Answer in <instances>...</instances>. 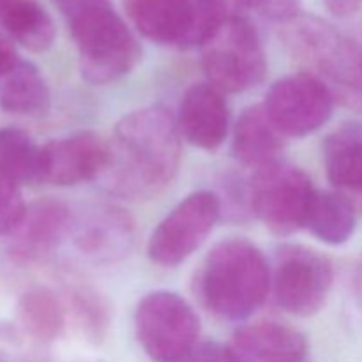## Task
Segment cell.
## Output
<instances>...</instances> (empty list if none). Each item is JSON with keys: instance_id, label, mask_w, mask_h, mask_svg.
I'll return each instance as SVG.
<instances>
[{"instance_id": "18", "label": "cell", "mask_w": 362, "mask_h": 362, "mask_svg": "<svg viewBox=\"0 0 362 362\" xmlns=\"http://www.w3.org/2000/svg\"><path fill=\"white\" fill-rule=\"evenodd\" d=\"M286 136L269 119L262 105H253L240 113L233 129V156L250 168H262L279 161Z\"/></svg>"}, {"instance_id": "14", "label": "cell", "mask_w": 362, "mask_h": 362, "mask_svg": "<svg viewBox=\"0 0 362 362\" xmlns=\"http://www.w3.org/2000/svg\"><path fill=\"white\" fill-rule=\"evenodd\" d=\"M180 136L202 151H216L228 134V105L219 88L194 83L184 92L175 117Z\"/></svg>"}, {"instance_id": "2", "label": "cell", "mask_w": 362, "mask_h": 362, "mask_svg": "<svg viewBox=\"0 0 362 362\" xmlns=\"http://www.w3.org/2000/svg\"><path fill=\"white\" fill-rule=\"evenodd\" d=\"M272 286L269 262L243 237L216 244L198 269L194 290L205 310L230 322L250 318L264 306Z\"/></svg>"}, {"instance_id": "19", "label": "cell", "mask_w": 362, "mask_h": 362, "mask_svg": "<svg viewBox=\"0 0 362 362\" xmlns=\"http://www.w3.org/2000/svg\"><path fill=\"white\" fill-rule=\"evenodd\" d=\"M0 28L7 39L35 53L55 41V25L39 0H0Z\"/></svg>"}, {"instance_id": "11", "label": "cell", "mask_w": 362, "mask_h": 362, "mask_svg": "<svg viewBox=\"0 0 362 362\" xmlns=\"http://www.w3.org/2000/svg\"><path fill=\"white\" fill-rule=\"evenodd\" d=\"M108 159V141L92 131L52 140L41 145L37 182L66 187L101 179Z\"/></svg>"}, {"instance_id": "33", "label": "cell", "mask_w": 362, "mask_h": 362, "mask_svg": "<svg viewBox=\"0 0 362 362\" xmlns=\"http://www.w3.org/2000/svg\"><path fill=\"white\" fill-rule=\"evenodd\" d=\"M356 297H357V304H359L362 311V258L359 265H357V272H356Z\"/></svg>"}, {"instance_id": "16", "label": "cell", "mask_w": 362, "mask_h": 362, "mask_svg": "<svg viewBox=\"0 0 362 362\" xmlns=\"http://www.w3.org/2000/svg\"><path fill=\"white\" fill-rule=\"evenodd\" d=\"M127 14L148 41L189 48L193 28L191 0H129Z\"/></svg>"}, {"instance_id": "20", "label": "cell", "mask_w": 362, "mask_h": 362, "mask_svg": "<svg viewBox=\"0 0 362 362\" xmlns=\"http://www.w3.org/2000/svg\"><path fill=\"white\" fill-rule=\"evenodd\" d=\"M52 95L41 71L20 60L0 81V110L11 115L41 117L49 110Z\"/></svg>"}, {"instance_id": "6", "label": "cell", "mask_w": 362, "mask_h": 362, "mask_svg": "<svg viewBox=\"0 0 362 362\" xmlns=\"http://www.w3.org/2000/svg\"><path fill=\"white\" fill-rule=\"evenodd\" d=\"M253 214L276 235H292L304 228L317 194L303 168L276 161L255 170L247 186Z\"/></svg>"}, {"instance_id": "3", "label": "cell", "mask_w": 362, "mask_h": 362, "mask_svg": "<svg viewBox=\"0 0 362 362\" xmlns=\"http://www.w3.org/2000/svg\"><path fill=\"white\" fill-rule=\"evenodd\" d=\"M281 41L290 55L317 76L334 101L362 113V46L317 16L283 21Z\"/></svg>"}, {"instance_id": "10", "label": "cell", "mask_w": 362, "mask_h": 362, "mask_svg": "<svg viewBox=\"0 0 362 362\" xmlns=\"http://www.w3.org/2000/svg\"><path fill=\"white\" fill-rule=\"evenodd\" d=\"M334 103L329 88L303 71L274 81L262 106L286 138H303L331 119Z\"/></svg>"}, {"instance_id": "34", "label": "cell", "mask_w": 362, "mask_h": 362, "mask_svg": "<svg viewBox=\"0 0 362 362\" xmlns=\"http://www.w3.org/2000/svg\"><path fill=\"white\" fill-rule=\"evenodd\" d=\"M0 362H4V361H2V359H0Z\"/></svg>"}, {"instance_id": "31", "label": "cell", "mask_w": 362, "mask_h": 362, "mask_svg": "<svg viewBox=\"0 0 362 362\" xmlns=\"http://www.w3.org/2000/svg\"><path fill=\"white\" fill-rule=\"evenodd\" d=\"M57 6V9L60 11V14H62L64 18H67L69 14L76 13L78 9H81V7L85 6H90V4H95V2H101V0H53Z\"/></svg>"}, {"instance_id": "1", "label": "cell", "mask_w": 362, "mask_h": 362, "mask_svg": "<svg viewBox=\"0 0 362 362\" xmlns=\"http://www.w3.org/2000/svg\"><path fill=\"white\" fill-rule=\"evenodd\" d=\"M180 131L165 106L124 115L108 141L110 159L101 184L131 202L151 200L170 186L180 165Z\"/></svg>"}, {"instance_id": "30", "label": "cell", "mask_w": 362, "mask_h": 362, "mask_svg": "<svg viewBox=\"0 0 362 362\" xmlns=\"http://www.w3.org/2000/svg\"><path fill=\"white\" fill-rule=\"evenodd\" d=\"M325 9L338 18L352 16L362 9V0H322Z\"/></svg>"}, {"instance_id": "17", "label": "cell", "mask_w": 362, "mask_h": 362, "mask_svg": "<svg viewBox=\"0 0 362 362\" xmlns=\"http://www.w3.org/2000/svg\"><path fill=\"white\" fill-rule=\"evenodd\" d=\"M324 166L336 191L362 204V122H346L324 141Z\"/></svg>"}, {"instance_id": "26", "label": "cell", "mask_w": 362, "mask_h": 362, "mask_svg": "<svg viewBox=\"0 0 362 362\" xmlns=\"http://www.w3.org/2000/svg\"><path fill=\"white\" fill-rule=\"evenodd\" d=\"M27 205L20 187L0 179V235H11L23 219Z\"/></svg>"}, {"instance_id": "23", "label": "cell", "mask_w": 362, "mask_h": 362, "mask_svg": "<svg viewBox=\"0 0 362 362\" xmlns=\"http://www.w3.org/2000/svg\"><path fill=\"white\" fill-rule=\"evenodd\" d=\"M39 152L35 144L25 131L16 127L0 129V179L20 187L21 184L37 182Z\"/></svg>"}, {"instance_id": "7", "label": "cell", "mask_w": 362, "mask_h": 362, "mask_svg": "<svg viewBox=\"0 0 362 362\" xmlns=\"http://www.w3.org/2000/svg\"><path fill=\"white\" fill-rule=\"evenodd\" d=\"M134 332L154 362H175L200 339V320L180 296L166 290L147 293L134 311Z\"/></svg>"}, {"instance_id": "12", "label": "cell", "mask_w": 362, "mask_h": 362, "mask_svg": "<svg viewBox=\"0 0 362 362\" xmlns=\"http://www.w3.org/2000/svg\"><path fill=\"white\" fill-rule=\"evenodd\" d=\"M136 226L126 211L94 205L73 218L69 239L81 258L92 264H113L131 251Z\"/></svg>"}, {"instance_id": "13", "label": "cell", "mask_w": 362, "mask_h": 362, "mask_svg": "<svg viewBox=\"0 0 362 362\" xmlns=\"http://www.w3.org/2000/svg\"><path fill=\"white\" fill-rule=\"evenodd\" d=\"M73 214L64 202L42 198L27 205L23 219L11 233L9 257L20 265L46 260L69 237Z\"/></svg>"}, {"instance_id": "21", "label": "cell", "mask_w": 362, "mask_h": 362, "mask_svg": "<svg viewBox=\"0 0 362 362\" xmlns=\"http://www.w3.org/2000/svg\"><path fill=\"white\" fill-rule=\"evenodd\" d=\"M306 226L322 243L341 246L356 232L357 205L339 191H317Z\"/></svg>"}, {"instance_id": "27", "label": "cell", "mask_w": 362, "mask_h": 362, "mask_svg": "<svg viewBox=\"0 0 362 362\" xmlns=\"http://www.w3.org/2000/svg\"><path fill=\"white\" fill-rule=\"evenodd\" d=\"M303 0H243V6L257 11L262 16L286 21L297 16Z\"/></svg>"}, {"instance_id": "22", "label": "cell", "mask_w": 362, "mask_h": 362, "mask_svg": "<svg viewBox=\"0 0 362 362\" xmlns=\"http://www.w3.org/2000/svg\"><path fill=\"white\" fill-rule=\"evenodd\" d=\"M18 315L25 331L41 343H53L67 324L66 303L48 288H32L21 296Z\"/></svg>"}, {"instance_id": "4", "label": "cell", "mask_w": 362, "mask_h": 362, "mask_svg": "<svg viewBox=\"0 0 362 362\" xmlns=\"http://www.w3.org/2000/svg\"><path fill=\"white\" fill-rule=\"evenodd\" d=\"M76 45L81 74L94 85L120 80L141 57L136 37L110 0L90 4L66 18Z\"/></svg>"}, {"instance_id": "24", "label": "cell", "mask_w": 362, "mask_h": 362, "mask_svg": "<svg viewBox=\"0 0 362 362\" xmlns=\"http://www.w3.org/2000/svg\"><path fill=\"white\" fill-rule=\"evenodd\" d=\"M67 324L87 345H99L108 334L110 308L103 296L88 286H76L66 297Z\"/></svg>"}, {"instance_id": "35", "label": "cell", "mask_w": 362, "mask_h": 362, "mask_svg": "<svg viewBox=\"0 0 362 362\" xmlns=\"http://www.w3.org/2000/svg\"><path fill=\"white\" fill-rule=\"evenodd\" d=\"M239 2H243V0H239Z\"/></svg>"}, {"instance_id": "5", "label": "cell", "mask_w": 362, "mask_h": 362, "mask_svg": "<svg viewBox=\"0 0 362 362\" xmlns=\"http://www.w3.org/2000/svg\"><path fill=\"white\" fill-rule=\"evenodd\" d=\"M202 67L221 92H246L267 74V57L257 28L243 16H230L202 46Z\"/></svg>"}, {"instance_id": "25", "label": "cell", "mask_w": 362, "mask_h": 362, "mask_svg": "<svg viewBox=\"0 0 362 362\" xmlns=\"http://www.w3.org/2000/svg\"><path fill=\"white\" fill-rule=\"evenodd\" d=\"M193 28L189 48L204 46L228 20V0H191Z\"/></svg>"}, {"instance_id": "15", "label": "cell", "mask_w": 362, "mask_h": 362, "mask_svg": "<svg viewBox=\"0 0 362 362\" xmlns=\"http://www.w3.org/2000/svg\"><path fill=\"white\" fill-rule=\"evenodd\" d=\"M232 362H304L306 336L278 322H257L233 332L226 345Z\"/></svg>"}, {"instance_id": "9", "label": "cell", "mask_w": 362, "mask_h": 362, "mask_svg": "<svg viewBox=\"0 0 362 362\" xmlns=\"http://www.w3.org/2000/svg\"><path fill=\"white\" fill-rule=\"evenodd\" d=\"M221 212V200L211 191H197L184 198L152 233L151 260L161 267L182 264L207 240Z\"/></svg>"}, {"instance_id": "29", "label": "cell", "mask_w": 362, "mask_h": 362, "mask_svg": "<svg viewBox=\"0 0 362 362\" xmlns=\"http://www.w3.org/2000/svg\"><path fill=\"white\" fill-rule=\"evenodd\" d=\"M20 57H18L16 48L11 42V39L0 35V81L6 78V74L20 62Z\"/></svg>"}, {"instance_id": "32", "label": "cell", "mask_w": 362, "mask_h": 362, "mask_svg": "<svg viewBox=\"0 0 362 362\" xmlns=\"http://www.w3.org/2000/svg\"><path fill=\"white\" fill-rule=\"evenodd\" d=\"M57 362H105V361H103L101 357L92 356V354L88 352H74V354H69V356L60 357Z\"/></svg>"}, {"instance_id": "28", "label": "cell", "mask_w": 362, "mask_h": 362, "mask_svg": "<svg viewBox=\"0 0 362 362\" xmlns=\"http://www.w3.org/2000/svg\"><path fill=\"white\" fill-rule=\"evenodd\" d=\"M175 362H232L226 345L218 341H198Z\"/></svg>"}, {"instance_id": "8", "label": "cell", "mask_w": 362, "mask_h": 362, "mask_svg": "<svg viewBox=\"0 0 362 362\" xmlns=\"http://www.w3.org/2000/svg\"><path fill=\"white\" fill-rule=\"evenodd\" d=\"M334 271L327 257L300 244H286L276 253L272 292L276 304L296 317H311L327 303Z\"/></svg>"}]
</instances>
